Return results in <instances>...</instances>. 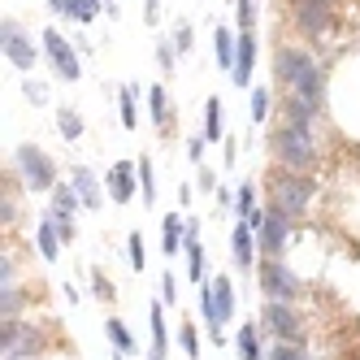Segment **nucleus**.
I'll return each mask as SVG.
<instances>
[{
    "label": "nucleus",
    "instance_id": "nucleus-46",
    "mask_svg": "<svg viewBox=\"0 0 360 360\" xmlns=\"http://www.w3.org/2000/svg\"><path fill=\"white\" fill-rule=\"evenodd\" d=\"M204 143H209V139H204V135H195V139L187 143V157H191L195 165H204Z\"/></svg>",
    "mask_w": 360,
    "mask_h": 360
},
{
    "label": "nucleus",
    "instance_id": "nucleus-13",
    "mask_svg": "<svg viewBox=\"0 0 360 360\" xmlns=\"http://www.w3.org/2000/svg\"><path fill=\"white\" fill-rule=\"evenodd\" d=\"M230 252H235V269H239V274H252V261H256L252 252H261V248H256V230H252L248 221H235V235H230Z\"/></svg>",
    "mask_w": 360,
    "mask_h": 360
},
{
    "label": "nucleus",
    "instance_id": "nucleus-22",
    "mask_svg": "<svg viewBox=\"0 0 360 360\" xmlns=\"http://www.w3.org/2000/svg\"><path fill=\"white\" fill-rule=\"evenodd\" d=\"M221 135H226V105L217 96H209V100H204V139L217 143Z\"/></svg>",
    "mask_w": 360,
    "mask_h": 360
},
{
    "label": "nucleus",
    "instance_id": "nucleus-18",
    "mask_svg": "<svg viewBox=\"0 0 360 360\" xmlns=\"http://www.w3.org/2000/svg\"><path fill=\"white\" fill-rule=\"evenodd\" d=\"M252 65H256V35L239 31V61H235V83L252 87Z\"/></svg>",
    "mask_w": 360,
    "mask_h": 360
},
{
    "label": "nucleus",
    "instance_id": "nucleus-21",
    "mask_svg": "<svg viewBox=\"0 0 360 360\" xmlns=\"http://www.w3.org/2000/svg\"><path fill=\"white\" fill-rule=\"evenodd\" d=\"M79 191H74V183H57L53 191H48V209H53L57 217H74L79 213Z\"/></svg>",
    "mask_w": 360,
    "mask_h": 360
},
{
    "label": "nucleus",
    "instance_id": "nucleus-3",
    "mask_svg": "<svg viewBox=\"0 0 360 360\" xmlns=\"http://www.w3.org/2000/svg\"><path fill=\"white\" fill-rule=\"evenodd\" d=\"M317 191L321 187H317L313 174H287V169H278L274 183L265 187V209H278V213H287L291 221H300L308 209H313Z\"/></svg>",
    "mask_w": 360,
    "mask_h": 360
},
{
    "label": "nucleus",
    "instance_id": "nucleus-11",
    "mask_svg": "<svg viewBox=\"0 0 360 360\" xmlns=\"http://www.w3.org/2000/svg\"><path fill=\"white\" fill-rule=\"evenodd\" d=\"M0 48H5V61L18 65V70H31L35 65V39L27 35L22 22H5L0 27Z\"/></svg>",
    "mask_w": 360,
    "mask_h": 360
},
{
    "label": "nucleus",
    "instance_id": "nucleus-48",
    "mask_svg": "<svg viewBox=\"0 0 360 360\" xmlns=\"http://www.w3.org/2000/svg\"><path fill=\"white\" fill-rule=\"evenodd\" d=\"M200 187H204V191H217V174H213L209 165H200Z\"/></svg>",
    "mask_w": 360,
    "mask_h": 360
},
{
    "label": "nucleus",
    "instance_id": "nucleus-17",
    "mask_svg": "<svg viewBox=\"0 0 360 360\" xmlns=\"http://www.w3.org/2000/svg\"><path fill=\"white\" fill-rule=\"evenodd\" d=\"M213 53H217V65L235 74V61H239V35L230 27H217L213 31Z\"/></svg>",
    "mask_w": 360,
    "mask_h": 360
},
{
    "label": "nucleus",
    "instance_id": "nucleus-8",
    "mask_svg": "<svg viewBox=\"0 0 360 360\" xmlns=\"http://www.w3.org/2000/svg\"><path fill=\"white\" fill-rule=\"evenodd\" d=\"M256 282H261V295L265 300H282V304L300 300V278L282 261H256Z\"/></svg>",
    "mask_w": 360,
    "mask_h": 360
},
{
    "label": "nucleus",
    "instance_id": "nucleus-1",
    "mask_svg": "<svg viewBox=\"0 0 360 360\" xmlns=\"http://www.w3.org/2000/svg\"><path fill=\"white\" fill-rule=\"evenodd\" d=\"M274 83L282 87V96H300L308 105H326V70L321 61L300 44H287L282 39L274 48Z\"/></svg>",
    "mask_w": 360,
    "mask_h": 360
},
{
    "label": "nucleus",
    "instance_id": "nucleus-15",
    "mask_svg": "<svg viewBox=\"0 0 360 360\" xmlns=\"http://www.w3.org/2000/svg\"><path fill=\"white\" fill-rule=\"evenodd\" d=\"M261 321H243L239 330H235V352H239V360H269V352L261 347Z\"/></svg>",
    "mask_w": 360,
    "mask_h": 360
},
{
    "label": "nucleus",
    "instance_id": "nucleus-7",
    "mask_svg": "<svg viewBox=\"0 0 360 360\" xmlns=\"http://www.w3.org/2000/svg\"><path fill=\"white\" fill-rule=\"evenodd\" d=\"M261 330L274 343H304V317L282 300H265L261 308Z\"/></svg>",
    "mask_w": 360,
    "mask_h": 360
},
{
    "label": "nucleus",
    "instance_id": "nucleus-36",
    "mask_svg": "<svg viewBox=\"0 0 360 360\" xmlns=\"http://www.w3.org/2000/svg\"><path fill=\"white\" fill-rule=\"evenodd\" d=\"M269 360H308V356H304V343H274Z\"/></svg>",
    "mask_w": 360,
    "mask_h": 360
},
{
    "label": "nucleus",
    "instance_id": "nucleus-9",
    "mask_svg": "<svg viewBox=\"0 0 360 360\" xmlns=\"http://www.w3.org/2000/svg\"><path fill=\"white\" fill-rule=\"evenodd\" d=\"M287 239H291V217L287 213H278V209H265V221H261V230H256V256L261 261H278L282 256V248H287Z\"/></svg>",
    "mask_w": 360,
    "mask_h": 360
},
{
    "label": "nucleus",
    "instance_id": "nucleus-49",
    "mask_svg": "<svg viewBox=\"0 0 360 360\" xmlns=\"http://www.w3.org/2000/svg\"><path fill=\"white\" fill-rule=\"evenodd\" d=\"M143 9H148V22L157 18V0H143Z\"/></svg>",
    "mask_w": 360,
    "mask_h": 360
},
{
    "label": "nucleus",
    "instance_id": "nucleus-14",
    "mask_svg": "<svg viewBox=\"0 0 360 360\" xmlns=\"http://www.w3.org/2000/svg\"><path fill=\"white\" fill-rule=\"evenodd\" d=\"M135 191H139V169L131 161H117L113 174H109V195H113V204L135 200Z\"/></svg>",
    "mask_w": 360,
    "mask_h": 360
},
{
    "label": "nucleus",
    "instance_id": "nucleus-32",
    "mask_svg": "<svg viewBox=\"0 0 360 360\" xmlns=\"http://www.w3.org/2000/svg\"><path fill=\"white\" fill-rule=\"evenodd\" d=\"M187 278L204 282V248L200 243H187Z\"/></svg>",
    "mask_w": 360,
    "mask_h": 360
},
{
    "label": "nucleus",
    "instance_id": "nucleus-52",
    "mask_svg": "<svg viewBox=\"0 0 360 360\" xmlns=\"http://www.w3.org/2000/svg\"><path fill=\"white\" fill-rule=\"evenodd\" d=\"M105 5H109V0H105Z\"/></svg>",
    "mask_w": 360,
    "mask_h": 360
},
{
    "label": "nucleus",
    "instance_id": "nucleus-40",
    "mask_svg": "<svg viewBox=\"0 0 360 360\" xmlns=\"http://www.w3.org/2000/svg\"><path fill=\"white\" fill-rule=\"evenodd\" d=\"M126 252H131V269H143L148 256H143V235H139V230H135L131 239H126Z\"/></svg>",
    "mask_w": 360,
    "mask_h": 360
},
{
    "label": "nucleus",
    "instance_id": "nucleus-38",
    "mask_svg": "<svg viewBox=\"0 0 360 360\" xmlns=\"http://www.w3.org/2000/svg\"><path fill=\"white\" fill-rule=\"evenodd\" d=\"M235 18H239V31H252V22H256V0H235Z\"/></svg>",
    "mask_w": 360,
    "mask_h": 360
},
{
    "label": "nucleus",
    "instance_id": "nucleus-28",
    "mask_svg": "<svg viewBox=\"0 0 360 360\" xmlns=\"http://www.w3.org/2000/svg\"><path fill=\"white\" fill-rule=\"evenodd\" d=\"M100 9H105V0H70V22H79V27H87V22L100 18Z\"/></svg>",
    "mask_w": 360,
    "mask_h": 360
},
{
    "label": "nucleus",
    "instance_id": "nucleus-20",
    "mask_svg": "<svg viewBox=\"0 0 360 360\" xmlns=\"http://www.w3.org/2000/svg\"><path fill=\"white\" fill-rule=\"evenodd\" d=\"M35 239H39V256H44V261H57V252H61V230H57L53 209L44 213V221H39V230H35Z\"/></svg>",
    "mask_w": 360,
    "mask_h": 360
},
{
    "label": "nucleus",
    "instance_id": "nucleus-44",
    "mask_svg": "<svg viewBox=\"0 0 360 360\" xmlns=\"http://www.w3.org/2000/svg\"><path fill=\"white\" fill-rule=\"evenodd\" d=\"M174 57H178V48H174V39H169V44H161V48H157V65H161V70H165V74H169V70H174Z\"/></svg>",
    "mask_w": 360,
    "mask_h": 360
},
{
    "label": "nucleus",
    "instance_id": "nucleus-50",
    "mask_svg": "<svg viewBox=\"0 0 360 360\" xmlns=\"http://www.w3.org/2000/svg\"><path fill=\"white\" fill-rule=\"evenodd\" d=\"M148 360H165V356H161V352H148Z\"/></svg>",
    "mask_w": 360,
    "mask_h": 360
},
{
    "label": "nucleus",
    "instance_id": "nucleus-24",
    "mask_svg": "<svg viewBox=\"0 0 360 360\" xmlns=\"http://www.w3.org/2000/svg\"><path fill=\"white\" fill-rule=\"evenodd\" d=\"M148 326H152V352L165 356V347H169V330H165V304H161V300L148 304Z\"/></svg>",
    "mask_w": 360,
    "mask_h": 360
},
{
    "label": "nucleus",
    "instance_id": "nucleus-47",
    "mask_svg": "<svg viewBox=\"0 0 360 360\" xmlns=\"http://www.w3.org/2000/svg\"><path fill=\"white\" fill-rule=\"evenodd\" d=\"M57 230H61V243H74V217H57Z\"/></svg>",
    "mask_w": 360,
    "mask_h": 360
},
{
    "label": "nucleus",
    "instance_id": "nucleus-23",
    "mask_svg": "<svg viewBox=\"0 0 360 360\" xmlns=\"http://www.w3.org/2000/svg\"><path fill=\"white\" fill-rule=\"evenodd\" d=\"M183 235H187V217H183V213H169V217L161 221V248H165V256H178Z\"/></svg>",
    "mask_w": 360,
    "mask_h": 360
},
{
    "label": "nucleus",
    "instance_id": "nucleus-6",
    "mask_svg": "<svg viewBox=\"0 0 360 360\" xmlns=\"http://www.w3.org/2000/svg\"><path fill=\"white\" fill-rule=\"evenodd\" d=\"M13 165H18V178L27 183V191H53L57 187V165H53V157H48L44 148L22 143L13 152Z\"/></svg>",
    "mask_w": 360,
    "mask_h": 360
},
{
    "label": "nucleus",
    "instance_id": "nucleus-51",
    "mask_svg": "<svg viewBox=\"0 0 360 360\" xmlns=\"http://www.w3.org/2000/svg\"><path fill=\"white\" fill-rule=\"evenodd\" d=\"M113 360H126V356H122V352H117V356H113Z\"/></svg>",
    "mask_w": 360,
    "mask_h": 360
},
{
    "label": "nucleus",
    "instance_id": "nucleus-42",
    "mask_svg": "<svg viewBox=\"0 0 360 360\" xmlns=\"http://www.w3.org/2000/svg\"><path fill=\"white\" fill-rule=\"evenodd\" d=\"M22 96H27L31 105H44V100H48V87H39L35 79H27V83H22Z\"/></svg>",
    "mask_w": 360,
    "mask_h": 360
},
{
    "label": "nucleus",
    "instance_id": "nucleus-12",
    "mask_svg": "<svg viewBox=\"0 0 360 360\" xmlns=\"http://www.w3.org/2000/svg\"><path fill=\"white\" fill-rule=\"evenodd\" d=\"M282 122H287V126H300V131H317L321 109L308 105V100H300V96H282Z\"/></svg>",
    "mask_w": 360,
    "mask_h": 360
},
{
    "label": "nucleus",
    "instance_id": "nucleus-35",
    "mask_svg": "<svg viewBox=\"0 0 360 360\" xmlns=\"http://www.w3.org/2000/svg\"><path fill=\"white\" fill-rule=\"evenodd\" d=\"M13 187H9V178H5V195H0V221L5 226H18V200L9 195Z\"/></svg>",
    "mask_w": 360,
    "mask_h": 360
},
{
    "label": "nucleus",
    "instance_id": "nucleus-37",
    "mask_svg": "<svg viewBox=\"0 0 360 360\" xmlns=\"http://www.w3.org/2000/svg\"><path fill=\"white\" fill-rule=\"evenodd\" d=\"M265 117H269V91L252 87V122H265Z\"/></svg>",
    "mask_w": 360,
    "mask_h": 360
},
{
    "label": "nucleus",
    "instance_id": "nucleus-4",
    "mask_svg": "<svg viewBox=\"0 0 360 360\" xmlns=\"http://www.w3.org/2000/svg\"><path fill=\"white\" fill-rule=\"evenodd\" d=\"M287 22H291V31L304 35L308 44H321L334 27H339V9H334V0H291Z\"/></svg>",
    "mask_w": 360,
    "mask_h": 360
},
{
    "label": "nucleus",
    "instance_id": "nucleus-19",
    "mask_svg": "<svg viewBox=\"0 0 360 360\" xmlns=\"http://www.w3.org/2000/svg\"><path fill=\"white\" fill-rule=\"evenodd\" d=\"M209 287H213V300H217V326H226L235 317V282L226 274H217V278H209Z\"/></svg>",
    "mask_w": 360,
    "mask_h": 360
},
{
    "label": "nucleus",
    "instance_id": "nucleus-5",
    "mask_svg": "<svg viewBox=\"0 0 360 360\" xmlns=\"http://www.w3.org/2000/svg\"><path fill=\"white\" fill-rule=\"evenodd\" d=\"M44 343H48V334L39 326L22 321V317L0 321V356H5V360H31V356L44 352Z\"/></svg>",
    "mask_w": 360,
    "mask_h": 360
},
{
    "label": "nucleus",
    "instance_id": "nucleus-2",
    "mask_svg": "<svg viewBox=\"0 0 360 360\" xmlns=\"http://www.w3.org/2000/svg\"><path fill=\"white\" fill-rule=\"evenodd\" d=\"M269 152H274V165L287 169V174H313L321 161V148L313 131H300V126L278 122L269 131Z\"/></svg>",
    "mask_w": 360,
    "mask_h": 360
},
{
    "label": "nucleus",
    "instance_id": "nucleus-29",
    "mask_svg": "<svg viewBox=\"0 0 360 360\" xmlns=\"http://www.w3.org/2000/svg\"><path fill=\"white\" fill-rule=\"evenodd\" d=\"M235 213H239V221H248L256 213V187H252V178H243V183L235 187Z\"/></svg>",
    "mask_w": 360,
    "mask_h": 360
},
{
    "label": "nucleus",
    "instance_id": "nucleus-10",
    "mask_svg": "<svg viewBox=\"0 0 360 360\" xmlns=\"http://www.w3.org/2000/svg\"><path fill=\"white\" fill-rule=\"evenodd\" d=\"M44 57L53 61V70L61 74L65 83H79V74H83V65H79V48H74L61 31H53V27L44 31Z\"/></svg>",
    "mask_w": 360,
    "mask_h": 360
},
{
    "label": "nucleus",
    "instance_id": "nucleus-39",
    "mask_svg": "<svg viewBox=\"0 0 360 360\" xmlns=\"http://www.w3.org/2000/svg\"><path fill=\"white\" fill-rule=\"evenodd\" d=\"M191 44H195L191 22H178V27H174V48H178V53H191Z\"/></svg>",
    "mask_w": 360,
    "mask_h": 360
},
{
    "label": "nucleus",
    "instance_id": "nucleus-26",
    "mask_svg": "<svg viewBox=\"0 0 360 360\" xmlns=\"http://www.w3.org/2000/svg\"><path fill=\"white\" fill-rule=\"evenodd\" d=\"M22 308H27V291L22 287H0V321H13V317H22Z\"/></svg>",
    "mask_w": 360,
    "mask_h": 360
},
{
    "label": "nucleus",
    "instance_id": "nucleus-30",
    "mask_svg": "<svg viewBox=\"0 0 360 360\" xmlns=\"http://www.w3.org/2000/svg\"><path fill=\"white\" fill-rule=\"evenodd\" d=\"M135 169H139V195H143L148 204H157V174H152V161H148V157H139V161H135Z\"/></svg>",
    "mask_w": 360,
    "mask_h": 360
},
{
    "label": "nucleus",
    "instance_id": "nucleus-41",
    "mask_svg": "<svg viewBox=\"0 0 360 360\" xmlns=\"http://www.w3.org/2000/svg\"><path fill=\"white\" fill-rule=\"evenodd\" d=\"M13 274H18V261H13V252H5L0 256V287H9Z\"/></svg>",
    "mask_w": 360,
    "mask_h": 360
},
{
    "label": "nucleus",
    "instance_id": "nucleus-34",
    "mask_svg": "<svg viewBox=\"0 0 360 360\" xmlns=\"http://www.w3.org/2000/svg\"><path fill=\"white\" fill-rule=\"evenodd\" d=\"M178 343H183V352H187L191 360L200 356V334H195V326H191L187 317H183V330H178Z\"/></svg>",
    "mask_w": 360,
    "mask_h": 360
},
{
    "label": "nucleus",
    "instance_id": "nucleus-45",
    "mask_svg": "<svg viewBox=\"0 0 360 360\" xmlns=\"http://www.w3.org/2000/svg\"><path fill=\"white\" fill-rule=\"evenodd\" d=\"M161 304H178V282H174V274H161Z\"/></svg>",
    "mask_w": 360,
    "mask_h": 360
},
{
    "label": "nucleus",
    "instance_id": "nucleus-25",
    "mask_svg": "<svg viewBox=\"0 0 360 360\" xmlns=\"http://www.w3.org/2000/svg\"><path fill=\"white\" fill-rule=\"evenodd\" d=\"M105 334H109V343L122 352V356H131V352H139V343H135V334H131V326H126L122 317H109L105 321Z\"/></svg>",
    "mask_w": 360,
    "mask_h": 360
},
{
    "label": "nucleus",
    "instance_id": "nucleus-27",
    "mask_svg": "<svg viewBox=\"0 0 360 360\" xmlns=\"http://www.w3.org/2000/svg\"><path fill=\"white\" fill-rule=\"evenodd\" d=\"M148 109H152V122H157L161 131H169V100H165V87L161 83L148 87Z\"/></svg>",
    "mask_w": 360,
    "mask_h": 360
},
{
    "label": "nucleus",
    "instance_id": "nucleus-43",
    "mask_svg": "<svg viewBox=\"0 0 360 360\" xmlns=\"http://www.w3.org/2000/svg\"><path fill=\"white\" fill-rule=\"evenodd\" d=\"M91 287H96V295H100V300H113V282L100 274V269H91Z\"/></svg>",
    "mask_w": 360,
    "mask_h": 360
},
{
    "label": "nucleus",
    "instance_id": "nucleus-33",
    "mask_svg": "<svg viewBox=\"0 0 360 360\" xmlns=\"http://www.w3.org/2000/svg\"><path fill=\"white\" fill-rule=\"evenodd\" d=\"M135 96H139V87H126L122 91V126H126V131H135V126H139V117H135Z\"/></svg>",
    "mask_w": 360,
    "mask_h": 360
},
{
    "label": "nucleus",
    "instance_id": "nucleus-31",
    "mask_svg": "<svg viewBox=\"0 0 360 360\" xmlns=\"http://www.w3.org/2000/svg\"><path fill=\"white\" fill-rule=\"evenodd\" d=\"M57 131H61V139H70V143H74V139L83 135V117L74 113V109H61V113H57Z\"/></svg>",
    "mask_w": 360,
    "mask_h": 360
},
{
    "label": "nucleus",
    "instance_id": "nucleus-16",
    "mask_svg": "<svg viewBox=\"0 0 360 360\" xmlns=\"http://www.w3.org/2000/svg\"><path fill=\"white\" fill-rule=\"evenodd\" d=\"M74 191H79V200H83V209H100V204H105V195H100V178L87 169V165H79L74 169Z\"/></svg>",
    "mask_w": 360,
    "mask_h": 360
}]
</instances>
